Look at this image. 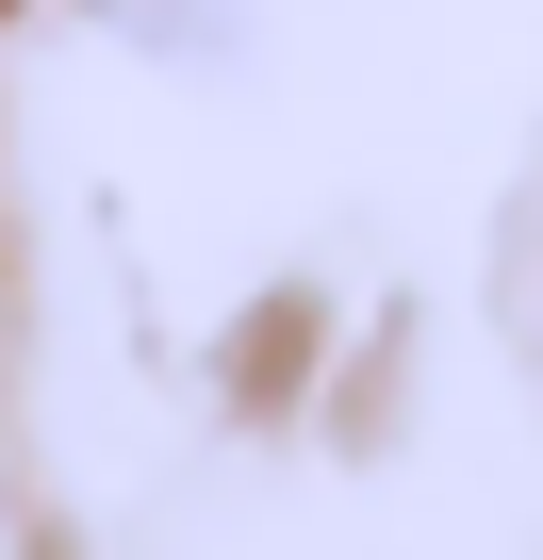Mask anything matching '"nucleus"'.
I'll use <instances>...</instances> for the list:
<instances>
[{
	"label": "nucleus",
	"mask_w": 543,
	"mask_h": 560,
	"mask_svg": "<svg viewBox=\"0 0 543 560\" xmlns=\"http://www.w3.org/2000/svg\"><path fill=\"white\" fill-rule=\"evenodd\" d=\"M149 18H214V0H149Z\"/></svg>",
	"instance_id": "f257e3e1"
}]
</instances>
